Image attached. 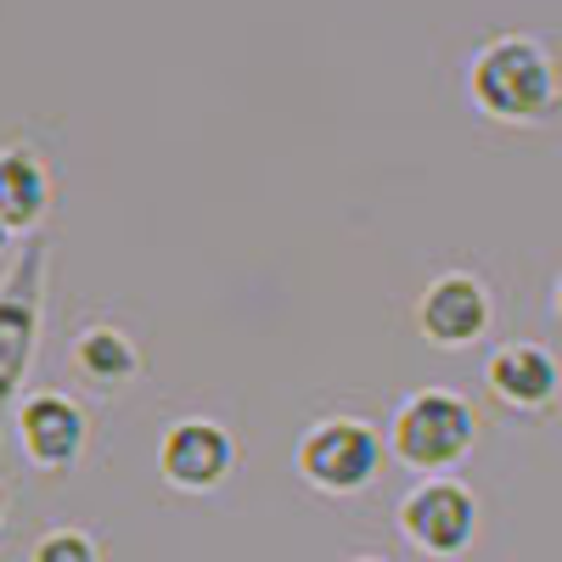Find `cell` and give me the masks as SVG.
Segmentation results:
<instances>
[{"label": "cell", "mask_w": 562, "mask_h": 562, "mask_svg": "<svg viewBox=\"0 0 562 562\" xmlns=\"http://www.w3.org/2000/svg\"><path fill=\"white\" fill-rule=\"evenodd\" d=\"M467 102L484 119L535 130L562 113V68L540 34H495L467 57Z\"/></svg>", "instance_id": "cell-1"}, {"label": "cell", "mask_w": 562, "mask_h": 562, "mask_svg": "<svg viewBox=\"0 0 562 562\" xmlns=\"http://www.w3.org/2000/svg\"><path fill=\"white\" fill-rule=\"evenodd\" d=\"M389 456L422 479H450L479 450V411L456 389H416L389 416Z\"/></svg>", "instance_id": "cell-2"}, {"label": "cell", "mask_w": 562, "mask_h": 562, "mask_svg": "<svg viewBox=\"0 0 562 562\" xmlns=\"http://www.w3.org/2000/svg\"><path fill=\"white\" fill-rule=\"evenodd\" d=\"M383 461H389V439L378 422H366L355 411H333V416H315L310 428L293 445V473L304 490L326 495V501H349L366 495L371 484L383 479Z\"/></svg>", "instance_id": "cell-3"}, {"label": "cell", "mask_w": 562, "mask_h": 562, "mask_svg": "<svg viewBox=\"0 0 562 562\" xmlns=\"http://www.w3.org/2000/svg\"><path fill=\"white\" fill-rule=\"evenodd\" d=\"M394 524H400V540L411 551L434 557V562H456V557L473 551L484 512H479V495L450 473V479H416L400 495Z\"/></svg>", "instance_id": "cell-4"}, {"label": "cell", "mask_w": 562, "mask_h": 562, "mask_svg": "<svg viewBox=\"0 0 562 562\" xmlns=\"http://www.w3.org/2000/svg\"><path fill=\"white\" fill-rule=\"evenodd\" d=\"M495 326V293L473 270H439L428 288L416 293V333L428 349L461 355L479 349Z\"/></svg>", "instance_id": "cell-5"}, {"label": "cell", "mask_w": 562, "mask_h": 562, "mask_svg": "<svg viewBox=\"0 0 562 562\" xmlns=\"http://www.w3.org/2000/svg\"><path fill=\"white\" fill-rule=\"evenodd\" d=\"M237 473V439L214 416H175L158 439V479L175 495H220Z\"/></svg>", "instance_id": "cell-6"}, {"label": "cell", "mask_w": 562, "mask_h": 562, "mask_svg": "<svg viewBox=\"0 0 562 562\" xmlns=\"http://www.w3.org/2000/svg\"><path fill=\"white\" fill-rule=\"evenodd\" d=\"M12 428H18V450L34 473H74L90 450V411L57 389L29 394L12 416Z\"/></svg>", "instance_id": "cell-7"}, {"label": "cell", "mask_w": 562, "mask_h": 562, "mask_svg": "<svg viewBox=\"0 0 562 562\" xmlns=\"http://www.w3.org/2000/svg\"><path fill=\"white\" fill-rule=\"evenodd\" d=\"M484 389L512 416H546L562 400V360L546 344H501L484 366Z\"/></svg>", "instance_id": "cell-8"}, {"label": "cell", "mask_w": 562, "mask_h": 562, "mask_svg": "<svg viewBox=\"0 0 562 562\" xmlns=\"http://www.w3.org/2000/svg\"><path fill=\"white\" fill-rule=\"evenodd\" d=\"M79 383H90L97 394H124L140 383V349L124 326L113 321H90L74 333V349H68Z\"/></svg>", "instance_id": "cell-9"}, {"label": "cell", "mask_w": 562, "mask_h": 562, "mask_svg": "<svg viewBox=\"0 0 562 562\" xmlns=\"http://www.w3.org/2000/svg\"><path fill=\"white\" fill-rule=\"evenodd\" d=\"M52 169L34 147H0V225L23 237V231H40L45 214H52Z\"/></svg>", "instance_id": "cell-10"}, {"label": "cell", "mask_w": 562, "mask_h": 562, "mask_svg": "<svg viewBox=\"0 0 562 562\" xmlns=\"http://www.w3.org/2000/svg\"><path fill=\"white\" fill-rule=\"evenodd\" d=\"M29 562H102V540L90 535V529H45L34 546H29Z\"/></svg>", "instance_id": "cell-11"}, {"label": "cell", "mask_w": 562, "mask_h": 562, "mask_svg": "<svg viewBox=\"0 0 562 562\" xmlns=\"http://www.w3.org/2000/svg\"><path fill=\"white\" fill-rule=\"evenodd\" d=\"M551 310H557V321H562V276L551 281Z\"/></svg>", "instance_id": "cell-12"}, {"label": "cell", "mask_w": 562, "mask_h": 562, "mask_svg": "<svg viewBox=\"0 0 562 562\" xmlns=\"http://www.w3.org/2000/svg\"><path fill=\"white\" fill-rule=\"evenodd\" d=\"M7 512H12V495H7V484H0V529H7Z\"/></svg>", "instance_id": "cell-13"}, {"label": "cell", "mask_w": 562, "mask_h": 562, "mask_svg": "<svg viewBox=\"0 0 562 562\" xmlns=\"http://www.w3.org/2000/svg\"><path fill=\"white\" fill-rule=\"evenodd\" d=\"M7 243H12V231H7V225H0V254H7Z\"/></svg>", "instance_id": "cell-14"}, {"label": "cell", "mask_w": 562, "mask_h": 562, "mask_svg": "<svg viewBox=\"0 0 562 562\" xmlns=\"http://www.w3.org/2000/svg\"><path fill=\"white\" fill-rule=\"evenodd\" d=\"M349 562H389V557H371V551H366V557H349Z\"/></svg>", "instance_id": "cell-15"}]
</instances>
